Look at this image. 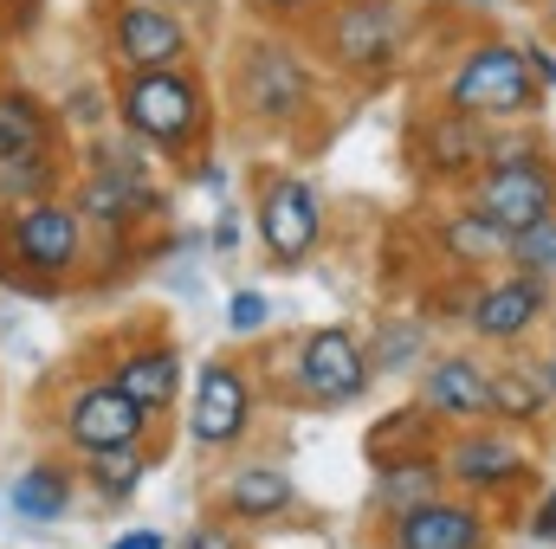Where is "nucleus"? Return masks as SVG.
Instances as JSON below:
<instances>
[{"mask_svg":"<svg viewBox=\"0 0 556 549\" xmlns=\"http://www.w3.org/2000/svg\"><path fill=\"white\" fill-rule=\"evenodd\" d=\"M544 7V26H551V39H556V0H538Z\"/></svg>","mask_w":556,"mask_h":549,"instance_id":"36","label":"nucleus"},{"mask_svg":"<svg viewBox=\"0 0 556 549\" xmlns=\"http://www.w3.org/2000/svg\"><path fill=\"white\" fill-rule=\"evenodd\" d=\"M104 52L117 59V72H168L194 59V26L181 7H155V0H111L104 13Z\"/></svg>","mask_w":556,"mask_h":549,"instance_id":"8","label":"nucleus"},{"mask_svg":"<svg viewBox=\"0 0 556 549\" xmlns=\"http://www.w3.org/2000/svg\"><path fill=\"white\" fill-rule=\"evenodd\" d=\"M7 7H13V0H0V13H7Z\"/></svg>","mask_w":556,"mask_h":549,"instance_id":"40","label":"nucleus"},{"mask_svg":"<svg viewBox=\"0 0 556 549\" xmlns=\"http://www.w3.org/2000/svg\"><path fill=\"white\" fill-rule=\"evenodd\" d=\"M544 310H551V278H531L511 266V272L472 284V297H466L459 317H466V330L479 343H525L544 323Z\"/></svg>","mask_w":556,"mask_h":549,"instance_id":"12","label":"nucleus"},{"mask_svg":"<svg viewBox=\"0 0 556 549\" xmlns=\"http://www.w3.org/2000/svg\"><path fill=\"white\" fill-rule=\"evenodd\" d=\"M518 46H525L531 78H538V85H544V98H551V91H556V46H551V39H518Z\"/></svg>","mask_w":556,"mask_h":549,"instance_id":"31","label":"nucleus"},{"mask_svg":"<svg viewBox=\"0 0 556 549\" xmlns=\"http://www.w3.org/2000/svg\"><path fill=\"white\" fill-rule=\"evenodd\" d=\"M111 104H117L124 137H137L142 149H155V155H168V162L207 130V91H201V78H194L188 65H168V72H124L117 91H111Z\"/></svg>","mask_w":556,"mask_h":549,"instance_id":"5","label":"nucleus"},{"mask_svg":"<svg viewBox=\"0 0 556 549\" xmlns=\"http://www.w3.org/2000/svg\"><path fill=\"white\" fill-rule=\"evenodd\" d=\"M291 388H298V401H311V408H350V401H363V388H369V349L356 343V330H343V323H324V330H304L298 343H291Z\"/></svg>","mask_w":556,"mask_h":549,"instance_id":"7","label":"nucleus"},{"mask_svg":"<svg viewBox=\"0 0 556 549\" xmlns=\"http://www.w3.org/2000/svg\"><path fill=\"white\" fill-rule=\"evenodd\" d=\"M111 549H175L162 531H124V537H111Z\"/></svg>","mask_w":556,"mask_h":549,"instance_id":"33","label":"nucleus"},{"mask_svg":"<svg viewBox=\"0 0 556 549\" xmlns=\"http://www.w3.org/2000/svg\"><path fill=\"white\" fill-rule=\"evenodd\" d=\"M233 104L260 130H298L317 111V65L291 33H247L227 78Z\"/></svg>","mask_w":556,"mask_h":549,"instance_id":"4","label":"nucleus"},{"mask_svg":"<svg viewBox=\"0 0 556 549\" xmlns=\"http://www.w3.org/2000/svg\"><path fill=\"white\" fill-rule=\"evenodd\" d=\"M253 426V382L233 362H201L194 375V401H188V433L207 452H227L233 439H247Z\"/></svg>","mask_w":556,"mask_h":549,"instance_id":"15","label":"nucleus"},{"mask_svg":"<svg viewBox=\"0 0 556 549\" xmlns=\"http://www.w3.org/2000/svg\"><path fill=\"white\" fill-rule=\"evenodd\" d=\"M0 46H7V20H0Z\"/></svg>","mask_w":556,"mask_h":549,"instance_id":"39","label":"nucleus"},{"mask_svg":"<svg viewBox=\"0 0 556 549\" xmlns=\"http://www.w3.org/2000/svg\"><path fill=\"white\" fill-rule=\"evenodd\" d=\"M85 472H91V485H98L111 505H124L142 478H149V459H142V446H111V452H91Z\"/></svg>","mask_w":556,"mask_h":549,"instance_id":"26","label":"nucleus"},{"mask_svg":"<svg viewBox=\"0 0 556 549\" xmlns=\"http://www.w3.org/2000/svg\"><path fill=\"white\" fill-rule=\"evenodd\" d=\"M7 246H13V259H20L26 272L65 278L85 259V214H78L72 201H59V194L26 201V207L7 214Z\"/></svg>","mask_w":556,"mask_h":549,"instance_id":"11","label":"nucleus"},{"mask_svg":"<svg viewBox=\"0 0 556 549\" xmlns=\"http://www.w3.org/2000/svg\"><path fill=\"white\" fill-rule=\"evenodd\" d=\"M266 323H273V297H266V291L247 284V291L227 297V330H233V336H260Z\"/></svg>","mask_w":556,"mask_h":549,"instance_id":"28","label":"nucleus"},{"mask_svg":"<svg viewBox=\"0 0 556 549\" xmlns=\"http://www.w3.org/2000/svg\"><path fill=\"white\" fill-rule=\"evenodd\" d=\"M440 246H446V259H459V266H498V259H511V233H498L492 220H479L472 207H453L446 214V227H440Z\"/></svg>","mask_w":556,"mask_h":549,"instance_id":"23","label":"nucleus"},{"mask_svg":"<svg viewBox=\"0 0 556 549\" xmlns=\"http://www.w3.org/2000/svg\"><path fill=\"white\" fill-rule=\"evenodd\" d=\"M311 52L350 85H382L415 52V13L408 0H330L311 20Z\"/></svg>","mask_w":556,"mask_h":549,"instance_id":"2","label":"nucleus"},{"mask_svg":"<svg viewBox=\"0 0 556 549\" xmlns=\"http://www.w3.org/2000/svg\"><path fill=\"white\" fill-rule=\"evenodd\" d=\"M492 155V124L479 117H459V111H427L415 130H408V162H415L420 181L433 188H466Z\"/></svg>","mask_w":556,"mask_h":549,"instance_id":"9","label":"nucleus"},{"mask_svg":"<svg viewBox=\"0 0 556 549\" xmlns=\"http://www.w3.org/2000/svg\"><path fill=\"white\" fill-rule=\"evenodd\" d=\"M420 408L440 426H485L492 420V362H479L472 349H446L427 356L420 369Z\"/></svg>","mask_w":556,"mask_h":549,"instance_id":"14","label":"nucleus"},{"mask_svg":"<svg viewBox=\"0 0 556 549\" xmlns=\"http://www.w3.org/2000/svg\"><path fill=\"white\" fill-rule=\"evenodd\" d=\"M260 20H273V26H304V20H317L330 0H247Z\"/></svg>","mask_w":556,"mask_h":549,"instance_id":"29","label":"nucleus"},{"mask_svg":"<svg viewBox=\"0 0 556 549\" xmlns=\"http://www.w3.org/2000/svg\"><path fill=\"white\" fill-rule=\"evenodd\" d=\"M466 7H498V0H466Z\"/></svg>","mask_w":556,"mask_h":549,"instance_id":"38","label":"nucleus"},{"mask_svg":"<svg viewBox=\"0 0 556 549\" xmlns=\"http://www.w3.org/2000/svg\"><path fill=\"white\" fill-rule=\"evenodd\" d=\"M459 207H472L479 220H492V227L511 233V240H518L525 227L551 220L556 214V162H551V149L531 137L525 124H498V130H492V155H485V168L466 181Z\"/></svg>","mask_w":556,"mask_h":549,"instance_id":"1","label":"nucleus"},{"mask_svg":"<svg viewBox=\"0 0 556 549\" xmlns=\"http://www.w3.org/2000/svg\"><path fill=\"white\" fill-rule=\"evenodd\" d=\"M104 117H111V111H104V91H98V85H78L72 104L59 111V124H78V130H91V124H104Z\"/></svg>","mask_w":556,"mask_h":549,"instance_id":"30","label":"nucleus"},{"mask_svg":"<svg viewBox=\"0 0 556 549\" xmlns=\"http://www.w3.org/2000/svg\"><path fill=\"white\" fill-rule=\"evenodd\" d=\"M59 175H65V155H59V149H39V155H0V201H7V207L46 201V194H59Z\"/></svg>","mask_w":556,"mask_h":549,"instance_id":"24","label":"nucleus"},{"mask_svg":"<svg viewBox=\"0 0 556 549\" xmlns=\"http://www.w3.org/2000/svg\"><path fill=\"white\" fill-rule=\"evenodd\" d=\"M551 382L538 362H492V420L505 426H538L551 413Z\"/></svg>","mask_w":556,"mask_h":549,"instance_id":"20","label":"nucleus"},{"mask_svg":"<svg viewBox=\"0 0 556 549\" xmlns=\"http://www.w3.org/2000/svg\"><path fill=\"white\" fill-rule=\"evenodd\" d=\"M59 117L46 98H33L26 85H7L0 91V155H39V149H59Z\"/></svg>","mask_w":556,"mask_h":549,"instance_id":"18","label":"nucleus"},{"mask_svg":"<svg viewBox=\"0 0 556 549\" xmlns=\"http://www.w3.org/2000/svg\"><path fill=\"white\" fill-rule=\"evenodd\" d=\"M253 227H260V246L273 253V266H304L317 253V240H324V194H317V181L273 175L260 188Z\"/></svg>","mask_w":556,"mask_h":549,"instance_id":"10","label":"nucleus"},{"mask_svg":"<svg viewBox=\"0 0 556 549\" xmlns=\"http://www.w3.org/2000/svg\"><path fill=\"white\" fill-rule=\"evenodd\" d=\"M137 408L162 413L175 401V388H181V356L168 349V343H155V349H130L124 362H117V375H111Z\"/></svg>","mask_w":556,"mask_h":549,"instance_id":"21","label":"nucleus"},{"mask_svg":"<svg viewBox=\"0 0 556 549\" xmlns=\"http://www.w3.org/2000/svg\"><path fill=\"white\" fill-rule=\"evenodd\" d=\"M440 104L498 130V124H531V117L544 111V85L531 78L518 39L479 33V39H466V46L453 52L446 78H440Z\"/></svg>","mask_w":556,"mask_h":549,"instance_id":"3","label":"nucleus"},{"mask_svg":"<svg viewBox=\"0 0 556 549\" xmlns=\"http://www.w3.org/2000/svg\"><path fill=\"white\" fill-rule=\"evenodd\" d=\"M155 7H181V13H188V7H194V0H155Z\"/></svg>","mask_w":556,"mask_h":549,"instance_id":"37","label":"nucleus"},{"mask_svg":"<svg viewBox=\"0 0 556 549\" xmlns=\"http://www.w3.org/2000/svg\"><path fill=\"white\" fill-rule=\"evenodd\" d=\"M149 433V408H137L117 382H91L72 395L65 408V439L78 452H111V446H142Z\"/></svg>","mask_w":556,"mask_h":549,"instance_id":"16","label":"nucleus"},{"mask_svg":"<svg viewBox=\"0 0 556 549\" xmlns=\"http://www.w3.org/2000/svg\"><path fill=\"white\" fill-rule=\"evenodd\" d=\"M531 537H538V544H556V491L538 505V518H531Z\"/></svg>","mask_w":556,"mask_h":549,"instance_id":"34","label":"nucleus"},{"mask_svg":"<svg viewBox=\"0 0 556 549\" xmlns=\"http://www.w3.org/2000/svg\"><path fill=\"white\" fill-rule=\"evenodd\" d=\"M7 505H13V518H26V524H59V518L72 511V478H65L59 465H26V472H13V485H7Z\"/></svg>","mask_w":556,"mask_h":549,"instance_id":"22","label":"nucleus"},{"mask_svg":"<svg viewBox=\"0 0 556 549\" xmlns=\"http://www.w3.org/2000/svg\"><path fill=\"white\" fill-rule=\"evenodd\" d=\"M505 266H518V272H531V278H556V214L538 220V227H525L511 240V259Z\"/></svg>","mask_w":556,"mask_h":549,"instance_id":"27","label":"nucleus"},{"mask_svg":"<svg viewBox=\"0 0 556 549\" xmlns=\"http://www.w3.org/2000/svg\"><path fill=\"white\" fill-rule=\"evenodd\" d=\"M440 465H446V485L492 505V498H511L538 478V452L531 439H518V426H453V439L440 446Z\"/></svg>","mask_w":556,"mask_h":549,"instance_id":"6","label":"nucleus"},{"mask_svg":"<svg viewBox=\"0 0 556 549\" xmlns=\"http://www.w3.org/2000/svg\"><path fill=\"white\" fill-rule=\"evenodd\" d=\"M440 491H453V485H446V465H440V452H402V459H376L369 505H376L382 518H402V511H415V505L440 498Z\"/></svg>","mask_w":556,"mask_h":549,"instance_id":"17","label":"nucleus"},{"mask_svg":"<svg viewBox=\"0 0 556 549\" xmlns=\"http://www.w3.org/2000/svg\"><path fill=\"white\" fill-rule=\"evenodd\" d=\"M382 549H492V511L466 491H440L415 511L389 518Z\"/></svg>","mask_w":556,"mask_h":549,"instance_id":"13","label":"nucleus"},{"mask_svg":"<svg viewBox=\"0 0 556 549\" xmlns=\"http://www.w3.org/2000/svg\"><path fill=\"white\" fill-rule=\"evenodd\" d=\"M175 549H240V537H233L227 524H201V531H188Z\"/></svg>","mask_w":556,"mask_h":549,"instance_id":"32","label":"nucleus"},{"mask_svg":"<svg viewBox=\"0 0 556 549\" xmlns=\"http://www.w3.org/2000/svg\"><path fill=\"white\" fill-rule=\"evenodd\" d=\"M369 362L382 375H408L427 362V323L420 317H382L376 323V343H369Z\"/></svg>","mask_w":556,"mask_h":549,"instance_id":"25","label":"nucleus"},{"mask_svg":"<svg viewBox=\"0 0 556 549\" xmlns=\"http://www.w3.org/2000/svg\"><path fill=\"white\" fill-rule=\"evenodd\" d=\"M538 369H544V382H551V401H556V349L544 356V362H538Z\"/></svg>","mask_w":556,"mask_h":549,"instance_id":"35","label":"nucleus"},{"mask_svg":"<svg viewBox=\"0 0 556 549\" xmlns=\"http://www.w3.org/2000/svg\"><path fill=\"white\" fill-rule=\"evenodd\" d=\"M291 498H298V485H291L285 465H240L220 491L227 518H240V524H266L278 511H291Z\"/></svg>","mask_w":556,"mask_h":549,"instance_id":"19","label":"nucleus"}]
</instances>
